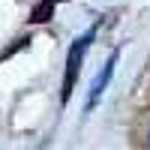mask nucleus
Returning a JSON list of instances; mask_svg holds the SVG:
<instances>
[{
    "label": "nucleus",
    "mask_w": 150,
    "mask_h": 150,
    "mask_svg": "<svg viewBox=\"0 0 150 150\" xmlns=\"http://www.w3.org/2000/svg\"><path fill=\"white\" fill-rule=\"evenodd\" d=\"M96 30H99V24H93V27L87 30L84 36H78V39L72 42L69 54H66V75H63V90H60L63 105L69 102V96H72V90H75V81H78V72H81V63H84V54H87V48H90Z\"/></svg>",
    "instance_id": "nucleus-1"
},
{
    "label": "nucleus",
    "mask_w": 150,
    "mask_h": 150,
    "mask_svg": "<svg viewBox=\"0 0 150 150\" xmlns=\"http://www.w3.org/2000/svg\"><path fill=\"white\" fill-rule=\"evenodd\" d=\"M114 66H117V51L111 54V60L105 63V69H99V75L93 78V84H90V99H87V108H93V105L99 102V96L105 93V87H108V81H111V75H114Z\"/></svg>",
    "instance_id": "nucleus-2"
},
{
    "label": "nucleus",
    "mask_w": 150,
    "mask_h": 150,
    "mask_svg": "<svg viewBox=\"0 0 150 150\" xmlns=\"http://www.w3.org/2000/svg\"><path fill=\"white\" fill-rule=\"evenodd\" d=\"M57 3H60V0H39V3L33 6V12H30L27 21H30V24H45V21H51Z\"/></svg>",
    "instance_id": "nucleus-3"
}]
</instances>
